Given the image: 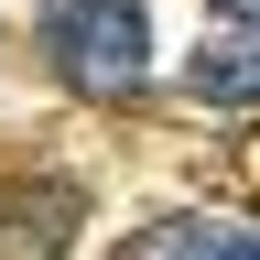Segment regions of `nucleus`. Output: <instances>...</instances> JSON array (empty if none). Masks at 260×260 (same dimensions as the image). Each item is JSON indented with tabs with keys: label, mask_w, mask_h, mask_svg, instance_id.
<instances>
[{
	"label": "nucleus",
	"mask_w": 260,
	"mask_h": 260,
	"mask_svg": "<svg viewBox=\"0 0 260 260\" xmlns=\"http://www.w3.org/2000/svg\"><path fill=\"white\" fill-rule=\"evenodd\" d=\"M32 32H44V65H54L76 98H130V87L152 76V22H141V0H44Z\"/></svg>",
	"instance_id": "nucleus-1"
},
{
	"label": "nucleus",
	"mask_w": 260,
	"mask_h": 260,
	"mask_svg": "<svg viewBox=\"0 0 260 260\" xmlns=\"http://www.w3.org/2000/svg\"><path fill=\"white\" fill-rule=\"evenodd\" d=\"M76 184H0V260H65Z\"/></svg>",
	"instance_id": "nucleus-2"
},
{
	"label": "nucleus",
	"mask_w": 260,
	"mask_h": 260,
	"mask_svg": "<svg viewBox=\"0 0 260 260\" xmlns=\"http://www.w3.org/2000/svg\"><path fill=\"white\" fill-rule=\"evenodd\" d=\"M119 260H260L249 217H152L141 239H119Z\"/></svg>",
	"instance_id": "nucleus-3"
},
{
	"label": "nucleus",
	"mask_w": 260,
	"mask_h": 260,
	"mask_svg": "<svg viewBox=\"0 0 260 260\" xmlns=\"http://www.w3.org/2000/svg\"><path fill=\"white\" fill-rule=\"evenodd\" d=\"M184 98H206V109H249L260 98V32H217V44L184 54Z\"/></svg>",
	"instance_id": "nucleus-4"
},
{
	"label": "nucleus",
	"mask_w": 260,
	"mask_h": 260,
	"mask_svg": "<svg viewBox=\"0 0 260 260\" xmlns=\"http://www.w3.org/2000/svg\"><path fill=\"white\" fill-rule=\"evenodd\" d=\"M217 22L228 32H260V0H217Z\"/></svg>",
	"instance_id": "nucleus-5"
}]
</instances>
